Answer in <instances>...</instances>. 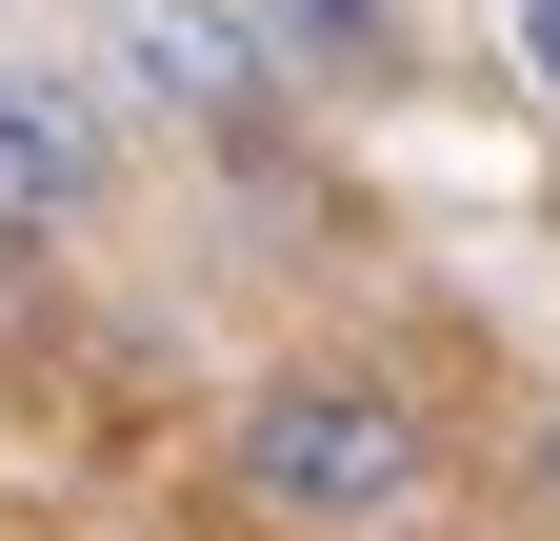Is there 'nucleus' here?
I'll return each mask as SVG.
<instances>
[{
	"instance_id": "f257e3e1",
	"label": "nucleus",
	"mask_w": 560,
	"mask_h": 541,
	"mask_svg": "<svg viewBox=\"0 0 560 541\" xmlns=\"http://www.w3.org/2000/svg\"><path fill=\"white\" fill-rule=\"evenodd\" d=\"M221 502L280 521V541H381V521L441 502V422L400 381H260L221 422Z\"/></svg>"
},
{
	"instance_id": "f03ea898",
	"label": "nucleus",
	"mask_w": 560,
	"mask_h": 541,
	"mask_svg": "<svg viewBox=\"0 0 560 541\" xmlns=\"http://www.w3.org/2000/svg\"><path fill=\"white\" fill-rule=\"evenodd\" d=\"M120 81L180 101V120H221V141H260V120H280V60H260L241 0H120Z\"/></svg>"
},
{
	"instance_id": "7ed1b4c3",
	"label": "nucleus",
	"mask_w": 560,
	"mask_h": 541,
	"mask_svg": "<svg viewBox=\"0 0 560 541\" xmlns=\"http://www.w3.org/2000/svg\"><path fill=\"white\" fill-rule=\"evenodd\" d=\"M101 161H120V141H101V101H81V81H40V60H0V221H21V241H40V221H81Z\"/></svg>"
},
{
	"instance_id": "20e7f679",
	"label": "nucleus",
	"mask_w": 560,
	"mask_h": 541,
	"mask_svg": "<svg viewBox=\"0 0 560 541\" xmlns=\"http://www.w3.org/2000/svg\"><path fill=\"white\" fill-rule=\"evenodd\" d=\"M260 21H280V60H340V81H381V60H400L381 0H260Z\"/></svg>"
},
{
	"instance_id": "39448f33",
	"label": "nucleus",
	"mask_w": 560,
	"mask_h": 541,
	"mask_svg": "<svg viewBox=\"0 0 560 541\" xmlns=\"http://www.w3.org/2000/svg\"><path fill=\"white\" fill-rule=\"evenodd\" d=\"M521 81H540V101H560V0H521Z\"/></svg>"
},
{
	"instance_id": "423d86ee",
	"label": "nucleus",
	"mask_w": 560,
	"mask_h": 541,
	"mask_svg": "<svg viewBox=\"0 0 560 541\" xmlns=\"http://www.w3.org/2000/svg\"><path fill=\"white\" fill-rule=\"evenodd\" d=\"M540 502H560V422H540Z\"/></svg>"
}]
</instances>
